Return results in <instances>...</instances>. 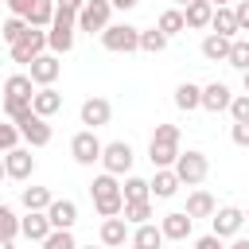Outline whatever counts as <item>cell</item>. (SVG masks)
Returning <instances> with one entry per match:
<instances>
[{
    "mask_svg": "<svg viewBox=\"0 0 249 249\" xmlns=\"http://www.w3.org/2000/svg\"><path fill=\"white\" fill-rule=\"evenodd\" d=\"M16 128H19V140L27 148H47L51 144V124L43 117H35V113H27L23 121H16Z\"/></svg>",
    "mask_w": 249,
    "mask_h": 249,
    "instance_id": "8fae6325",
    "label": "cell"
},
{
    "mask_svg": "<svg viewBox=\"0 0 249 249\" xmlns=\"http://www.w3.org/2000/svg\"><path fill=\"white\" fill-rule=\"evenodd\" d=\"M171 171H175V179H179L183 187H198V183L210 175V160H206V152L187 148V152H179V160L171 163Z\"/></svg>",
    "mask_w": 249,
    "mask_h": 249,
    "instance_id": "3957f363",
    "label": "cell"
},
{
    "mask_svg": "<svg viewBox=\"0 0 249 249\" xmlns=\"http://www.w3.org/2000/svg\"><path fill=\"white\" fill-rule=\"evenodd\" d=\"M245 222H249V210H245Z\"/></svg>",
    "mask_w": 249,
    "mask_h": 249,
    "instance_id": "11a10c76",
    "label": "cell"
},
{
    "mask_svg": "<svg viewBox=\"0 0 249 249\" xmlns=\"http://www.w3.org/2000/svg\"><path fill=\"white\" fill-rule=\"evenodd\" d=\"M109 16H113V4H109V0H86V8L78 12V31H89V35L97 31V35H101V31L113 23Z\"/></svg>",
    "mask_w": 249,
    "mask_h": 249,
    "instance_id": "ba28073f",
    "label": "cell"
},
{
    "mask_svg": "<svg viewBox=\"0 0 249 249\" xmlns=\"http://www.w3.org/2000/svg\"><path fill=\"white\" fill-rule=\"evenodd\" d=\"M230 101H233L230 86H226V82H210V86H202V105H198V109H210V113H226V109H230Z\"/></svg>",
    "mask_w": 249,
    "mask_h": 249,
    "instance_id": "2e32d148",
    "label": "cell"
},
{
    "mask_svg": "<svg viewBox=\"0 0 249 249\" xmlns=\"http://www.w3.org/2000/svg\"><path fill=\"white\" fill-rule=\"evenodd\" d=\"M214 210H218V202H214V195H210V191H202V187H198V191H191V195H187V210H183V214H187L191 222H195V218H210Z\"/></svg>",
    "mask_w": 249,
    "mask_h": 249,
    "instance_id": "d6986e66",
    "label": "cell"
},
{
    "mask_svg": "<svg viewBox=\"0 0 249 249\" xmlns=\"http://www.w3.org/2000/svg\"><path fill=\"white\" fill-rule=\"evenodd\" d=\"M58 109H62V93H58L54 86L35 89V97H31V113H35V117H43V121H47V117H54Z\"/></svg>",
    "mask_w": 249,
    "mask_h": 249,
    "instance_id": "e0dca14e",
    "label": "cell"
},
{
    "mask_svg": "<svg viewBox=\"0 0 249 249\" xmlns=\"http://www.w3.org/2000/svg\"><path fill=\"white\" fill-rule=\"evenodd\" d=\"M121 218H124L128 226H144V222H152V198H144V202H124Z\"/></svg>",
    "mask_w": 249,
    "mask_h": 249,
    "instance_id": "1f68e13d",
    "label": "cell"
},
{
    "mask_svg": "<svg viewBox=\"0 0 249 249\" xmlns=\"http://www.w3.org/2000/svg\"><path fill=\"white\" fill-rule=\"evenodd\" d=\"M230 249H249V237H241V233H237V237H233V245H230Z\"/></svg>",
    "mask_w": 249,
    "mask_h": 249,
    "instance_id": "c3c4849f",
    "label": "cell"
},
{
    "mask_svg": "<svg viewBox=\"0 0 249 249\" xmlns=\"http://www.w3.org/2000/svg\"><path fill=\"white\" fill-rule=\"evenodd\" d=\"M19 233H23L27 241H43V237L51 233L47 214H43V210H27V218H19Z\"/></svg>",
    "mask_w": 249,
    "mask_h": 249,
    "instance_id": "44dd1931",
    "label": "cell"
},
{
    "mask_svg": "<svg viewBox=\"0 0 249 249\" xmlns=\"http://www.w3.org/2000/svg\"><path fill=\"white\" fill-rule=\"evenodd\" d=\"M206 4H214V8H230L233 0H206Z\"/></svg>",
    "mask_w": 249,
    "mask_h": 249,
    "instance_id": "681fc988",
    "label": "cell"
},
{
    "mask_svg": "<svg viewBox=\"0 0 249 249\" xmlns=\"http://www.w3.org/2000/svg\"><path fill=\"white\" fill-rule=\"evenodd\" d=\"M101 140H97V132L93 128H82V132H74V140H70V156L82 163V167H93V163H101Z\"/></svg>",
    "mask_w": 249,
    "mask_h": 249,
    "instance_id": "52a82bcc",
    "label": "cell"
},
{
    "mask_svg": "<svg viewBox=\"0 0 249 249\" xmlns=\"http://www.w3.org/2000/svg\"><path fill=\"white\" fill-rule=\"evenodd\" d=\"M43 214H47L51 230H74V222H78V202H70V198H54Z\"/></svg>",
    "mask_w": 249,
    "mask_h": 249,
    "instance_id": "5bb4252c",
    "label": "cell"
},
{
    "mask_svg": "<svg viewBox=\"0 0 249 249\" xmlns=\"http://www.w3.org/2000/svg\"><path fill=\"white\" fill-rule=\"evenodd\" d=\"M241 78H245V93H249V70H245V74H241Z\"/></svg>",
    "mask_w": 249,
    "mask_h": 249,
    "instance_id": "db71d44e",
    "label": "cell"
},
{
    "mask_svg": "<svg viewBox=\"0 0 249 249\" xmlns=\"http://www.w3.org/2000/svg\"><path fill=\"white\" fill-rule=\"evenodd\" d=\"M23 31H27V19H19V16L4 19V27H0V35H4V43H8V47H12V43H16L19 35H23Z\"/></svg>",
    "mask_w": 249,
    "mask_h": 249,
    "instance_id": "ab89813d",
    "label": "cell"
},
{
    "mask_svg": "<svg viewBox=\"0 0 249 249\" xmlns=\"http://www.w3.org/2000/svg\"><path fill=\"white\" fill-rule=\"evenodd\" d=\"M128 241H132V249H163V233H160V226H156V222L136 226Z\"/></svg>",
    "mask_w": 249,
    "mask_h": 249,
    "instance_id": "603a6c76",
    "label": "cell"
},
{
    "mask_svg": "<svg viewBox=\"0 0 249 249\" xmlns=\"http://www.w3.org/2000/svg\"><path fill=\"white\" fill-rule=\"evenodd\" d=\"M39 249H78V241H74L70 230H51V233L39 241Z\"/></svg>",
    "mask_w": 249,
    "mask_h": 249,
    "instance_id": "8d00e7d4",
    "label": "cell"
},
{
    "mask_svg": "<svg viewBox=\"0 0 249 249\" xmlns=\"http://www.w3.org/2000/svg\"><path fill=\"white\" fill-rule=\"evenodd\" d=\"M210 31H214V35H222V39H237L233 8H214V16H210Z\"/></svg>",
    "mask_w": 249,
    "mask_h": 249,
    "instance_id": "d4e9b609",
    "label": "cell"
},
{
    "mask_svg": "<svg viewBox=\"0 0 249 249\" xmlns=\"http://www.w3.org/2000/svg\"><path fill=\"white\" fill-rule=\"evenodd\" d=\"M233 121H249V93H233V101H230V109H226Z\"/></svg>",
    "mask_w": 249,
    "mask_h": 249,
    "instance_id": "60d3db41",
    "label": "cell"
},
{
    "mask_svg": "<svg viewBox=\"0 0 249 249\" xmlns=\"http://www.w3.org/2000/svg\"><path fill=\"white\" fill-rule=\"evenodd\" d=\"M191 230H195V222H191L183 210H171V214H163V222H160L163 241H187V237H191Z\"/></svg>",
    "mask_w": 249,
    "mask_h": 249,
    "instance_id": "9a60e30c",
    "label": "cell"
},
{
    "mask_svg": "<svg viewBox=\"0 0 249 249\" xmlns=\"http://www.w3.org/2000/svg\"><path fill=\"white\" fill-rule=\"evenodd\" d=\"M210 16H214V4H206V0H191V4L183 8V23L195 27V31L210 27Z\"/></svg>",
    "mask_w": 249,
    "mask_h": 249,
    "instance_id": "7402d4cb",
    "label": "cell"
},
{
    "mask_svg": "<svg viewBox=\"0 0 249 249\" xmlns=\"http://www.w3.org/2000/svg\"><path fill=\"white\" fill-rule=\"evenodd\" d=\"M19 202H23L27 210H47V206L54 202V195H51L47 187H23V191H19Z\"/></svg>",
    "mask_w": 249,
    "mask_h": 249,
    "instance_id": "4dcf8cb0",
    "label": "cell"
},
{
    "mask_svg": "<svg viewBox=\"0 0 249 249\" xmlns=\"http://www.w3.org/2000/svg\"><path fill=\"white\" fill-rule=\"evenodd\" d=\"M230 136H233L237 148H249V121H233L230 124Z\"/></svg>",
    "mask_w": 249,
    "mask_h": 249,
    "instance_id": "b9f144b4",
    "label": "cell"
},
{
    "mask_svg": "<svg viewBox=\"0 0 249 249\" xmlns=\"http://www.w3.org/2000/svg\"><path fill=\"white\" fill-rule=\"evenodd\" d=\"M210 226H214L210 233L222 237V241H226V237H237L241 226H245V210H237V206H222V210L210 214Z\"/></svg>",
    "mask_w": 249,
    "mask_h": 249,
    "instance_id": "9c48e42d",
    "label": "cell"
},
{
    "mask_svg": "<svg viewBox=\"0 0 249 249\" xmlns=\"http://www.w3.org/2000/svg\"><path fill=\"white\" fill-rule=\"evenodd\" d=\"M16 233H19V218H16V210L8 202H0V237L4 241H16Z\"/></svg>",
    "mask_w": 249,
    "mask_h": 249,
    "instance_id": "d590c367",
    "label": "cell"
},
{
    "mask_svg": "<svg viewBox=\"0 0 249 249\" xmlns=\"http://www.w3.org/2000/svg\"><path fill=\"white\" fill-rule=\"evenodd\" d=\"M175 105H179L183 113L198 109V105H202V86H195V82H179V86H175Z\"/></svg>",
    "mask_w": 249,
    "mask_h": 249,
    "instance_id": "83f0119b",
    "label": "cell"
},
{
    "mask_svg": "<svg viewBox=\"0 0 249 249\" xmlns=\"http://www.w3.org/2000/svg\"><path fill=\"white\" fill-rule=\"evenodd\" d=\"M4 175L16 179V183L31 179V175H35V156H31V148H12V152H4Z\"/></svg>",
    "mask_w": 249,
    "mask_h": 249,
    "instance_id": "7c38bea8",
    "label": "cell"
},
{
    "mask_svg": "<svg viewBox=\"0 0 249 249\" xmlns=\"http://www.w3.org/2000/svg\"><path fill=\"white\" fill-rule=\"evenodd\" d=\"M128 237H132V230H128V222H124L121 214L101 222V245H105V249H121Z\"/></svg>",
    "mask_w": 249,
    "mask_h": 249,
    "instance_id": "ac0fdd59",
    "label": "cell"
},
{
    "mask_svg": "<svg viewBox=\"0 0 249 249\" xmlns=\"http://www.w3.org/2000/svg\"><path fill=\"white\" fill-rule=\"evenodd\" d=\"M156 31H163L167 39H171V35H179V31H187V23H183V12H179V8H167V12L156 19Z\"/></svg>",
    "mask_w": 249,
    "mask_h": 249,
    "instance_id": "d6a6232c",
    "label": "cell"
},
{
    "mask_svg": "<svg viewBox=\"0 0 249 249\" xmlns=\"http://www.w3.org/2000/svg\"><path fill=\"white\" fill-rule=\"evenodd\" d=\"M78 249H82V245H78ZM86 249H93V245H86Z\"/></svg>",
    "mask_w": 249,
    "mask_h": 249,
    "instance_id": "9f6ffc18",
    "label": "cell"
},
{
    "mask_svg": "<svg viewBox=\"0 0 249 249\" xmlns=\"http://www.w3.org/2000/svg\"><path fill=\"white\" fill-rule=\"evenodd\" d=\"M226 62L233 66V70H249V39H233L230 43V54H226Z\"/></svg>",
    "mask_w": 249,
    "mask_h": 249,
    "instance_id": "836d02e7",
    "label": "cell"
},
{
    "mask_svg": "<svg viewBox=\"0 0 249 249\" xmlns=\"http://www.w3.org/2000/svg\"><path fill=\"white\" fill-rule=\"evenodd\" d=\"M167 35L163 31H156V27H148V31H140V51H148V54H160V51H167Z\"/></svg>",
    "mask_w": 249,
    "mask_h": 249,
    "instance_id": "e575fe53",
    "label": "cell"
},
{
    "mask_svg": "<svg viewBox=\"0 0 249 249\" xmlns=\"http://www.w3.org/2000/svg\"><path fill=\"white\" fill-rule=\"evenodd\" d=\"M0 249H16V241H4V237H0Z\"/></svg>",
    "mask_w": 249,
    "mask_h": 249,
    "instance_id": "f907efd6",
    "label": "cell"
},
{
    "mask_svg": "<svg viewBox=\"0 0 249 249\" xmlns=\"http://www.w3.org/2000/svg\"><path fill=\"white\" fill-rule=\"evenodd\" d=\"M4 8H8L12 16H19V19H23V16H27V8H31V0H4Z\"/></svg>",
    "mask_w": 249,
    "mask_h": 249,
    "instance_id": "ee69618b",
    "label": "cell"
},
{
    "mask_svg": "<svg viewBox=\"0 0 249 249\" xmlns=\"http://www.w3.org/2000/svg\"><path fill=\"white\" fill-rule=\"evenodd\" d=\"M148 187H152V198H171L183 183L175 179V171H171V167H156V175L148 179Z\"/></svg>",
    "mask_w": 249,
    "mask_h": 249,
    "instance_id": "ffe728a7",
    "label": "cell"
},
{
    "mask_svg": "<svg viewBox=\"0 0 249 249\" xmlns=\"http://www.w3.org/2000/svg\"><path fill=\"white\" fill-rule=\"evenodd\" d=\"M230 43H233V39H222V35H214V31H210V35L202 39V47H198V51H202V58H206V62H226Z\"/></svg>",
    "mask_w": 249,
    "mask_h": 249,
    "instance_id": "4316f807",
    "label": "cell"
},
{
    "mask_svg": "<svg viewBox=\"0 0 249 249\" xmlns=\"http://www.w3.org/2000/svg\"><path fill=\"white\" fill-rule=\"evenodd\" d=\"M109 4H113V8H121V12H128V8H136L140 0H109Z\"/></svg>",
    "mask_w": 249,
    "mask_h": 249,
    "instance_id": "7dc6e473",
    "label": "cell"
},
{
    "mask_svg": "<svg viewBox=\"0 0 249 249\" xmlns=\"http://www.w3.org/2000/svg\"><path fill=\"white\" fill-rule=\"evenodd\" d=\"M101 47L113 51V54H132V51H140V27H132V23H109L101 31Z\"/></svg>",
    "mask_w": 249,
    "mask_h": 249,
    "instance_id": "277c9868",
    "label": "cell"
},
{
    "mask_svg": "<svg viewBox=\"0 0 249 249\" xmlns=\"http://www.w3.org/2000/svg\"><path fill=\"white\" fill-rule=\"evenodd\" d=\"M233 19H237V31H249V0H233Z\"/></svg>",
    "mask_w": 249,
    "mask_h": 249,
    "instance_id": "7bdbcfd3",
    "label": "cell"
},
{
    "mask_svg": "<svg viewBox=\"0 0 249 249\" xmlns=\"http://www.w3.org/2000/svg\"><path fill=\"white\" fill-rule=\"evenodd\" d=\"M8 51H12V62H19V66H31V62H35V58L47 51V31H39V27H27V31H23V35H19V39H16Z\"/></svg>",
    "mask_w": 249,
    "mask_h": 249,
    "instance_id": "5b68a950",
    "label": "cell"
},
{
    "mask_svg": "<svg viewBox=\"0 0 249 249\" xmlns=\"http://www.w3.org/2000/svg\"><path fill=\"white\" fill-rule=\"evenodd\" d=\"M0 8H4V0H0Z\"/></svg>",
    "mask_w": 249,
    "mask_h": 249,
    "instance_id": "6f0895ef",
    "label": "cell"
},
{
    "mask_svg": "<svg viewBox=\"0 0 249 249\" xmlns=\"http://www.w3.org/2000/svg\"><path fill=\"white\" fill-rule=\"evenodd\" d=\"M132 163H136V152H132V144L128 140H113V144H105L101 148V167L109 171V175H128L132 171Z\"/></svg>",
    "mask_w": 249,
    "mask_h": 249,
    "instance_id": "8992f818",
    "label": "cell"
},
{
    "mask_svg": "<svg viewBox=\"0 0 249 249\" xmlns=\"http://www.w3.org/2000/svg\"><path fill=\"white\" fill-rule=\"evenodd\" d=\"M78 117H82V124L86 128H101V124H109V117H113V105L105 101V97H86L82 101V109H78Z\"/></svg>",
    "mask_w": 249,
    "mask_h": 249,
    "instance_id": "4fadbf2b",
    "label": "cell"
},
{
    "mask_svg": "<svg viewBox=\"0 0 249 249\" xmlns=\"http://www.w3.org/2000/svg\"><path fill=\"white\" fill-rule=\"evenodd\" d=\"M27 27H39V31H47L51 27V19H54V0H31V8H27Z\"/></svg>",
    "mask_w": 249,
    "mask_h": 249,
    "instance_id": "cb8c5ba5",
    "label": "cell"
},
{
    "mask_svg": "<svg viewBox=\"0 0 249 249\" xmlns=\"http://www.w3.org/2000/svg\"><path fill=\"white\" fill-rule=\"evenodd\" d=\"M4 179H8V175H4V156H0V183H4Z\"/></svg>",
    "mask_w": 249,
    "mask_h": 249,
    "instance_id": "f5cc1de1",
    "label": "cell"
},
{
    "mask_svg": "<svg viewBox=\"0 0 249 249\" xmlns=\"http://www.w3.org/2000/svg\"><path fill=\"white\" fill-rule=\"evenodd\" d=\"M4 97H19V101H31V97H35V82H31L27 74H12V78L4 82Z\"/></svg>",
    "mask_w": 249,
    "mask_h": 249,
    "instance_id": "f546056e",
    "label": "cell"
},
{
    "mask_svg": "<svg viewBox=\"0 0 249 249\" xmlns=\"http://www.w3.org/2000/svg\"><path fill=\"white\" fill-rule=\"evenodd\" d=\"M54 4H58V8H66V12H74V16L86 8V0H54Z\"/></svg>",
    "mask_w": 249,
    "mask_h": 249,
    "instance_id": "bcb514c9",
    "label": "cell"
},
{
    "mask_svg": "<svg viewBox=\"0 0 249 249\" xmlns=\"http://www.w3.org/2000/svg\"><path fill=\"white\" fill-rule=\"evenodd\" d=\"M89 198H93V210H97L101 218H117V214L124 210L121 179H117V175H109V171H101V175L89 183Z\"/></svg>",
    "mask_w": 249,
    "mask_h": 249,
    "instance_id": "6da1fadb",
    "label": "cell"
},
{
    "mask_svg": "<svg viewBox=\"0 0 249 249\" xmlns=\"http://www.w3.org/2000/svg\"><path fill=\"white\" fill-rule=\"evenodd\" d=\"M121 198H124V202H144V198H152L148 179H140V175H124V183H121Z\"/></svg>",
    "mask_w": 249,
    "mask_h": 249,
    "instance_id": "f1b7e54d",
    "label": "cell"
},
{
    "mask_svg": "<svg viewBox=\"0 0 249 249\" xmlns=\"http://www.w3.org/2000/svg\"><path fill=\"white\" fill-rule=\"evenodd\" d=\"M62 74V62H58V54H51V51H43L31 66H27V78L35 82V89H43V86H54V78Z\"/></svg>",
    "mask_w": 249,
    "mask_h": 249,
    "instance_id": "30bf717a",
    "label": "cell"
},
{
    "mask_svg": "<svg viewBox=\"0 0 249 249\" xmlns=\"http://www.w3.org/2000/svg\"><path fill=\"white\" fill-rule=\"evenodd\" d=\"M0 109H4V117L16 124V121H23V117L31 113V101H19V97H4V101H0Z\"/></svg>",
    "mask_w": 249,
    "mask_h": 249,
    "instance_id": "74e56055",
    "label": "cell"
},
{
    "mask_svg": "<svg viewBox=\"0 0 249 249\" xmlns=\"http://www.w3.org/2000/svg\"><path fill=\"white\" fill-rule=\"evenodd\" d=\"M195 249H226V245H222V237L206 233V237H198V241H195Z\"/></svg>",
    "mask_w": 249,
    "mask_h": 249,
    "instance_id": "f6af8a7d",
    "label": "cell"
},
{
    "mask_svg": "<svg viewBox=\"0 0 249 249\" xmlns=\"http://www.w3.org/2000/svg\"><path fill=\"white\" fill-rule=\"evenodd\" d=\"M179 124H156V132H152V140H148V160H152V167H171L175 160H179Z\"/></svg>",
    "mask_w": 249,
    "mask_h": 249,
    "instance_id": "7a4b0ae2",
    "label": "cell"
},
{
    "mask_svg": "<svg viewBox=\"0 0 249 249\" xmlns=\"http://www.w3.org/2000/svg\"><path fill=\"white\" fill-rule=\"evenodd\" d=\"M74 31L78 27H47V51L51 54H66L74 47Z\"/></svg>",
    "mask_w": 249,
    "mask_h": 249,
    "instance_id": "484cf974",
    "label": "cell"
},
{
    "mask_svg": "<svg viewBox=\"0 0 249 249\" xmlns=\"http://www.w3.org/2000/svg\"><path fill=\"white\" fill-rule=\"evenodd\" d=\"M12 148H19V128L12 121H0V156L12 152Z\"/></svg>",
    "mask_w": 249,
    "mask_h": 249,
    "instance_id": "f35d334b",
    "label": "cell"
},
{
    "mask_svg": "<svg viewBox=\"0 0 249 249\" xmlns=\"http://www.w3.org/2000/svg\"><path fill=\"white\" fill-rule=\"evenodd\" d=\"M187 4H191V0H175V8H179V12H183V8H187Z\"/></svg>",
    "mask_w": 249,
    "mask_h": 249,
    "instance_id": "816d5d0a",
    "label": "cell"
}]
</instances>
